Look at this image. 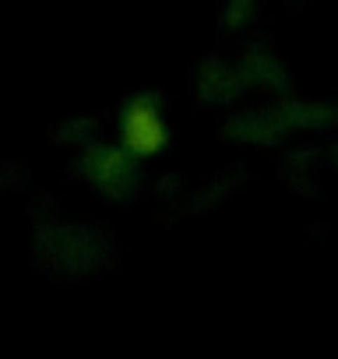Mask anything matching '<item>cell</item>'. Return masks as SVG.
I'll list each match as a JSON object with an SVG mask.
<instances>
[{"instance_id": "3", "label": "cell", "mask_w": 338, "mask_h": 359, "mask_svg": "<svg viewBox=\"0 0 338 359\" xmlns=\"http://www.w3.org/2000/svg\"><path fill=\"white\" fill-rule=\"evenodd\" d=\"M250 11H254V0H229V8H226V22H229V25H243Z\"/></svg>"}, {"instance_id": "1", "label": "cell", "mask_w": 338, "mask_h": 359, "mask_svg": "<svg viewBox=\"0 0 338 359\" xmlns=\"http://www.w3.org/2000/svg\"><path fill=\"white\" fill-rule=\"evenodd\" d=\"M120 134H123V144L130 155L137 158H151L165 148L169 141V127L155 106V99H134L127 109H123V120H120Z\"/></svg>"}, {"instance_id": "2", "label": "cell", "mask_w": 338, "mask_h": 359, "mask_svg": "<svg viewBox=\"0 0 338 359\" xmlns=\"http://www.w3.org/2000/svg\"><path fill=\"white\" fill-rule=\"evenodd\" d=\"M85 176L88 184L109 198H123L130 187H134V162L120 151V148H95L88 158H85Z\"/></svg>"}]
</instances>
